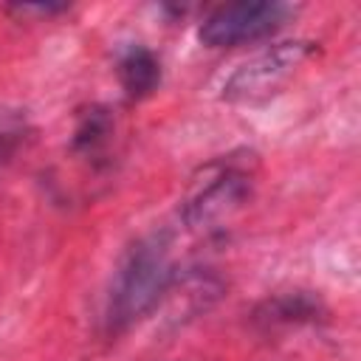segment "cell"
Listing matches in <instances>:
<instances>
[{"mask_svg": "<svg viewBox=\"0 0 361 361\" xmlns=\"http://www.w3.org/2000/svg\"><path fill=\"white\" fill-rule=\"evenodd\" d=\"M172 285L169 240L164 234H149L135 240L113 271L107 293V327L113 333L130 327L147 316Z\"/></svg>", "mask_w": 361, "mask_h": 361, "instance_id": "obj_1", "label": "cell"}, {"mask_svg": "<svg viewBox=\"0 0 361 361\" xmlns=\"http://www.w3.org/2000/svg\"><path fill=\"white\" fill-rule=\"evenodd\" d=\"M251 197V172L237 161H214L195 178L186 200L183 220L192 228L209 231L228 223Z\"/></svg>", "mask_w": 361, "mask_h": 361, "instance_id": "obj_2", "label": "cell"}, {"mask_svg": "<svg viewBox=\"0 0 361 361\" xmlns=\"http://www.w3.org/2000/svg\"><path fill=\"white\" fill-rule=\"evenodd\" d=\"M316 54V42L307 39H293V42H279L245 65H240L228 82L223 85V99L234 104H254L265 102L274 93H279L288 79Z\"/></svg>", "mask_w": 361, "mask_h": 361, "instance_id": "obj_3", "label": "cell"}, {"mask_svg": "<svg viewBox=\"0 0 361 361\" xmlns=\"http://www.w3.org/2000/svg\"><path fill=\"white\" fill-rule=\"evenodd\" d=\"M293 17V6L279 0H240L214 8L197 28L206 48H234L276 34Z\"/></svg>", "mask_w": 361, "mask_h": 361, "instance_id": "obj_4", "label": "cell"}, {"mask_svg": "<svg viewBox=\"0 0 361 361\" xmlns=\"http://www.w3.org/2000/svg\"><path fill=\"white\" fill-rule=\"evenodd\" d=\"M319 316H324V305L319 296H310L307 290L276 293L254 310V322L265 330L290 327V324H310V322H319Z\"/></svg>", "mask_w": 361, "mask_h": 361, "instance_id": "obj_5", "label": "cell"}, {"mask_svg": "<svg viewBox=\"0 0 361 361\" xmlns=\"http://www.w3.org/2000/svg\"><path fill=\"white\" fill-rule=\"evenodd\" d=\"M118 85L130 99H147L161 85V62L147 45H127L116 62Z\"/></svg>", "mask_w": 361, "mask_h": 361, "instance_id": "obj_6", "label": "cell"}, {"mask_svg": "<svg viewBox=\"0 0 361 361\" xmlns=\"http://www.w3.org/2000/svg\"><path fill=\"white\" fill-rule=\"evenodd\" d=\"M113 135V116L107 107L93 104L79 113L73 127V149L82 155H99Z\"/></svg>", "mask_w": 361, "mask_h": 361, "instance_id": "obj_7", "label": "cell"}]
</instances>
